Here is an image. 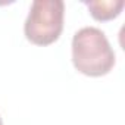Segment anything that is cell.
<instances>
[{
	"label": "cell",
	"mask_w": 125,
	"mask_h": 125,
	"mask_svg": "<svg viewBox=\"0 0 125 125\" xmlns=\"http://www.w3.org/2000/svg\"><path fill=\"white\" fill-rule=\"evenodd\" d=\"M72 63L87 77H103L115 65V52L104 32L96 27H84L72 38Z\"/></svg>",
	"instance_id": "cell-1"
},
{
	"label": "cell",
	"mask_w": 125,
	"mask_h": 125,
	"mask_svg": "<svg viewBox=\"0 0 125 125\" xmlns=\"http://www.w3.org/2000/svg\"><path fill=\"white\" fill-rule=\"evenodd\" d=\"M65 3L62 0H35L25 19L24 32L35 46L54 43L63 30Z\"/></svg>",
	"instance_id": "cell-2"
},
{
	"label": "cell",
	"mask_w": 125,
	"mask_h": 125,
	"mask_svg": "<svg viewBox=\"0 0 125 125\" xmlns=\"http://www.w3.org/2000/svg\"><path fill=\"white\" fill-rule=\"evenodd\" d=\"M84 5L88 8L91 16L102 22L118 18L125 6L124 0H85Z\"/></svg>",
	"instance_id": "cell-3"
},
{
	"label": "cell",
	"mask_w": 125,
	"mask_h": 125,
	"mask_svg": "<svg viewBox=\"0 0 125 125\" xmlns=\"http://www.w3.org/2000/svg\"><path fill=\"white\" fill-rule=\"evenodd\" d=\"M0 125H3V119H2V116H0Z\"/></svg>",
	"instance_id": "cell-4"
}]
</instances>
